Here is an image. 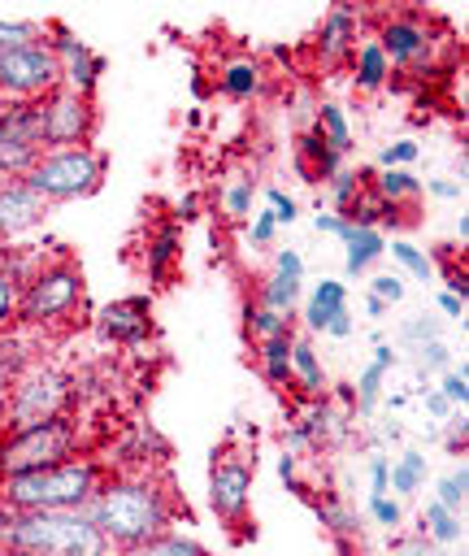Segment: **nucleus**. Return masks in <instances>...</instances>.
<instances>
[{"mask_svg":"<svg viewBox=\"0 0 469 556\" xmlns=\"http://www.w3.org/2000/svg\"><path fill=\"white\" fill-rule=\"evenodd\" d=\"M83 513L104 534L109 552L139 547L174 526V500L152 473H104Z\"/></svg>","mask_w":469,"mask_h":556,"instance_id":"1","label":"nucleus"},{"mask_svg":"<svg viewBox=\"0 0 469 556\" xmlns=\"http://www.w3.org/2000/svg\"><path fill=\"white\" fill-rule=\"evenodd\" d=\"M0 556H113L83 508H0Z\"/></svg>","mask_w":469,"mask_h":556,"instance_id":"2","label":"nucleus"},{"mask_svg":"<svg viewBox=\"0 0 469 556\" xmlns=\"http://www.w3.org/2000/svg\"><path fill=\"white\" fill-rule=\"evenodd\" d=\"M104 482V465L91 456H69L61 465L0 478V508L39 513V508H83Z\"/></svg>","mask_w":469,"mask_h":556,"instance_id":"3","label":"nucleus"},{"mask_svg":"<svg viewBox=\"0 0 469 556\" xmlns=\"http://www.w3.org/2000/svg\"><path fill=\"white\" fill-rule=\"evenodd\" d=\"M87 287H83V269L61 256L52 265H39L35 274L22 278V300H17V321L30 330H48V326H65L74 321V313L83 308Z\"/></svg>","mask_w":469,"mask_h":556,"instance_id":"4","label":"nucleus"},{"mask_svg":"<svg viewBox=\"0 0 469 556\" xmlns=\"http://www.w3.org/2000/svg\"><path fill=\"white\" fill-rule=\"evenodd\" d=\"M104 178V152L91 148V143H78V148H48L39 152V161L26 169V187L52 204V200H78V195H91Z\"/></svg>","mask_w":469,"mask_h":556,"instance_id":"5","label":"nucleus"},{"mask_svg":"<svg viewBox=\"0 0 469 556\" xmlns=\"http://www.w3.org/2000/svg\"><path fill=\"white\" fill-rule=\"evenodd\" d=\"M74 447H78V426L69 417H48V421L22 426L0 443V478L61 465L74 456Z\"/></svg>","mask_w":469,"mask_h":556,"instance_id":"6","label":"nucleus"},{"mask_svg":"<svg viewBox=\"0 0 469 556\" xmlns=\"http://www.w3.org/2000/svg\"><path fill=\"white\" fill-rule=\"evenodd\" d=\"M69 400H74V374L52 369V365H26L4 400V421L9 430H22L48 417H65Z\"/></svg>","mask_w":469,"mask_h":556,"instance_id":"7","label":"nucleus"},{"mask_svg":"<svg viewBox=\"0 0 469 556\" xmlns=\"http://www.w3.org/2000/svg\"><path fill=\"white\" fill-rule=\"evenodd\" d=\"M52 87H61V65H56L48 39H30V43L0 52V100L35 104Z\"/></svg>","mask_w":469,"mask_h":556,"instance_id":"8","label":"nucleus"},{"mask_svg":"<svg viewBox=\"0 0 469 556\" xmlns=\"http://www.w3.org/2000/svg\"><path fill=\"white\" fill-rule=\"evenodd\" d=\"M35 117H39L43 152L48 148H78L96 130V104L69 87H52L43 100H35Z\"/></svg>","mask_w":469,"mask_h":556,"instance_id":"9","label":"nucleus"},{"mask_svg":"<svg viewBox=\"0 0 469 556\" xmlns=\"http://www.w3.org/2000/svg\"><path fill=\"white\" fill-rule=\"evenodd\" d=\"M252 482H256V456L248 452H221L208 465V508L217 521L239 526L252 504Z\"/></svg>","mask_w":469,"mask_h":556,"instance_id":"10","label":"nucleus"},{"mask_svg":"<svg viewBox=\"0 0 469 556\" xmlns=\"http://www.w3.org/2000/svg\"><path fill=\"white\" fill-rule=\"evenodd\" d=\"M39 152H43V135H39L35 104L0 100V174L26 178V169L39 161Z\"/></svg>","mask_w":469,"mask_h":556,"instance_id":"11","label":"nucleus"},{"mask_svg":"<svg viewBox=\"0 0 469 556\" xmlns=\"http://www.w3.org/2000/svg\"><path fill=\"white\" fill-rule=\"evenodd\" d=\"M373 43L382 48L386 65H400V70H421L434 56V30L421 13H391L378 26Z\"/></svg>","mask_w":469,"mask_h":556,"instance_id":"12","label":"nucleus"},{"mask_svg":"<svg viewBox=\"0 0 469 556\" xmlns=\"http://www.w3.org/2000/svg\"><path fill=\"white\" fill-rule=\"evenodd\" d=\"M43 35H52L48 48H52V56L61 65V87H69V91H78V96L91 100V91H96V83L104 74V56L87 39H78L69 26H61V22L43 26Z\"/></svg>","mask_w":469,"mask_h":556,"instance_id":"13","label":"nucleus"},{"mask_svg":"<svg viewBox=\"0 0 469 556\" xmlns=\"http://www.w3.org/2000/svg\"><path fill=\"white\" fill-rule=\"evenodd\" d=\"M96 334L117 348H139L152 334V300L148 295H122L96 313Z\"/></svg>","mask_w":469,"mask_h":556,"instance_id":"14","label":"nucleus"},{"mask_svg":"<svg viewBox=\"0 0 469 556\" xmlns=\"http://www.w3.org/2000/svg\"><path fill=\"white\" fill-rule=\"evenodd\" d=\"M300 300H304V256L295 248H278L274 252V274L261 282V300L256 304L291 317Z\"/></svg>","mask_w":469,"mask_h":556,"instance_id":"15","label":"nucleus"},{"mask_svg":"<svg viewBox=\"0 0 469 556\" xmlns=\"http://www.w3.org/2000/svg\"><path fill=\"white\" fill-rule=\"evenodd\" d=\"M43 213H48V204L22 178H0V239H17Z\"/></svg>","mask_w":469,"mask_h":556,"instance_id":"16","label":"nucleus"},{"mask_svg":"<svg viewBox=\"0 0 469 556\" xmlns=\"http://www.w3.org/2000/svg\"><path fill=\"white\" fill-rule=\"evenodd\" d=\"M395 369V348L391 343H373V356H369V365L356 374V382H352V413L360 417V421H369L373 417V408H378V400H382V387H386V374Z\"/></svg>","mask_w":469,"mask_h":556,"instance_id":"17","label":"nucleus"},{"mask_svg":"<svg viewBox=\"0 0 469 556\" xmlns=\"http://www.w3.org/2000/svg\"><path fill=\"white\" fill-rule=\"evenodd\" d=\"M356 35H360V13H356L352 4H334V9L321 17V30H317V52H321V61H343V56H352Z\"/></svg>","mask_w":469,"mask_h":556,"instance_id":"18","label":"nucleus"},{"mask_svg":"<svg viewBox=\"0 0 469 556\" xmlns=\"http://www.w3.org/2000/svg\"><path fill=\"white\" fill-rule=\"evenodd\" d=\"M295 169L308 178V182H330L339 169H343V152H334L317 126H308L300 139H295Z\"/></svg>","mask_w":469,"mask_h":556,"instance_id":"19","label":"nucleus"},{"mask_svg":"<svg viewBox=\"0 0 469 556\" xmlns=\"http://www.w3.org/2000/svg\"><path fill=\"white\" fill-rule=\"evenodd\" d=\"M217 87H221V96H230V100H252V96H261V87H265V65H261L256 56H234V61H226V65L217 70Z\"/></svg>","mask_w":469,"mask_h":556,"instance_id":"20","label":"nucleus"},{"mask_svg":"<svg viewBox=\"0 0 469 556\" xmlns=\"http://www.w3.org/2000/svg\"><path fill=\"white\" fill-rule=\"evenodd\" d=\"M382 252H386V235H382V230L352 226V230L343 235V274H347V278H360Z\"/></svg>","mask_w":469,"mask_h":556,"instance_id":"21","label":"nucleus"},{"mask_svg":"<svg viewBox=\"0 0 469 556\" xmlns=\"http://www.w3.org/2000/svg\"><path fill=\"white\" fill-rule=\"evenodd\" d=\"M343 308H347V287H343L339 278H321V282L308 291V300H304V326H308V330H326L330 317L343 313Z\"/></svg>","mask_w":469,"mask_h":556,"instance_id":"22","label":"nucleus"},{"mask_svg":"<svg viewBox=\"0 0 469 556\" xmlns=\"http://www.w3.org/2000/svg\"><path fill=\"white\" fill-rule=\"evenodd\" d=\"M426 473H430L426 452L404 447V452L386 465V491H395V495H417V491L426 486Z\"/></svg>","mask_w":469,"mask_h":556,"instance_id":"23","label":"nucleus"},{"mask_svg":"<svg viewBox=\"0 0 469 556\" xmlns=\"http://www.w3.org/2000/svg\"><path fill=\"white\" fill-rule=\"evenodd\" d=\"M421 539H430L434 547H465V517L460 513H447L443 504H426L421 508Z\"/></svg>","mask_w":469,"mask_h":556,"instance_id":"24","label":"nucleus"},{"mask_svg":"<svg viewBox=\"0 0 469 556\" xmlns=\"http://www.w3.org/2000/svg\"><path fill=\"white\" fill-rule=\"evenodd\" d=\"M291 343L295 334H274V339H261V374L269 387H287L291 382Z\"/></svg>","mask_w":469,"mask_h":556,"instance_id":"25","label":"nucleus"},{"mask_svg":"<svg viewBox=\"0 0 469 556\" xmlns=\"http://www.w3.org/2000/svg\"><path fill=\"white\" fill-rule=\"evenodd\" d=\"M352 65H356V87L360 91H378L391 78V65H386V56H382V48L373 39L352 48Z\"/></svg>","mask_w":469,"mask_h":556,"instance_id":"26","label":"nucleus"},{"mask_svg":"<svg viewBox=\"0 0 469 556\" xmlns=\"http://www.w3.org/2000/svg\"><path fill=\"white\" fill-rule=\"evenodd\" d=\"M291 378H295L300 391H308V395H321V391H326V369H321V356L313 352L308 339H295V343H291Z\"/></svg>","mask_w":469,"mask_h":556,"instance_id":"27","label":"nucleus"},{"mask_svg":"<svg viewBox=\"0 0 469 556\" xmlns=\"http://www.w3.org/2000/svg\"><path fill=\"white\" fill-rule=\"evenodd\" d=\"M313 126L321 130V139L334 148V152H352V126H347V113H343V104H334V100H326V104H317V113H313Z\"/></svg>","mask_w":469,"mask_h":556,"instance_id":"28","label":"nucleus"},{"mask_svg":"<svg viewBox=\"0 0 469 556\" xmlns=\"http://www.w3.org/2000/svg\"><path fill=\"white\" fill-rule=\"evenodd\" d=\"M26 365H30V348L13 334L9 339L0 334V413H4V400H9V391H13V382L22 378Z\"/></svg>","mask_w":469,"mask_h":556,"instance_id":"29","label":"nucleus"},{"mask_svg":"<svg viewBox=\"0 0 469 556\" xmlns=\"http://www.w3.org/2000/svg\"><path fill=\"white\" fill-rule=\"evenodd\" d=\"M386 204H395L400 208V200H417L421 195V178L413 174V169H382V174H373V182H369Z\"/></svg>","mask_w":469,"mask_h":556,"instance_id":"30","label":"nucleus"},{"mask_svg":"<svg viewBox=\"0 0 469 556\" xmlns=\"http://www.w3.org/2000/svg\"><path fill=\"white\" fill-rule=\"evenodd\" d=\"M174 261H178V226H161L148 243V282H165Z\"/></svg>","mask_w":469,"mask_h":556,"instance_id":"31","label":"nucleus"},{"mask_svg":"<svg viewBox=\"0 0 469 556\" xmlns=\"http://www.w3.org/2000/svg\"><path fill=\"white\" fill-rule=\"evenodd\" d=\"M386 252H391V261H395L413 282H430V278H434V261H430L426 248H417V243H408V239H391Z\"/></svg>","mask_w":469,"mask_h":556,"instance_id":"32","label":"nucleus"},{"mask_svg":"<svg viewBox=\"0 0 469 556\" xmlns=\"http://www.w3.org/2000/svg\"><path fill=\"white\" fill-rule=\"evenodd\" d=\"M117 556H208L195 539H182V534H174V530H165V534H156V539H148V543H139V547H126V552H117Z\"/></svg>","mask_w":469,"mask_h":556,"instance_id":"33","label":"nucleus"},{"mask_svg":"<svg viewBox=\"0 0 469 556\" xmlns=\"http://www.w3.org/2000/svg\"><path fill=\"white\" fill-rule=\"evenodd\" d=\"M465 495H469V469H465V460H460V465H452V469L434 482V504H443L447 513H460V517H465Z\"/></svg>","mask_w":469,"mask_h":556,"instance_id":"34","label":"nucleus"},{"mask_svg":"<svg viewBox=\"0 0 469 556\" xmlns=\"http://www.w3.org/2000/svg\"><path fill=\"white\" fill-rule=\"evenodd\" d=\"M313 513H317V521H321L334 539H352V534H360V517H356L347 504H339V500H321V504H313Z\"/></svg>","mask_w":469,"mask_h":556,"instance_id":"35","label":"nucleus"},{"mask_svg":"<svg viewBox=\"0 0 469 556\" xmlns=\"http://www.w3.org/2000/svg\"><path fill=\"white\" fill-rule=\"evenodd\" d=\"M252 195H256V182H252V178H230V182L221 187V213H226L230 222L252 217Z\"/></svg>","mask_w":469,"mask_h":556,"instance_id":"36","label":"nucleus"},{"mask_svg":"<svg viewBox=\"0 0 469 556\" xmlns=\"http://www.w3.org/2000/svg\"><path fill=\"white\" fill-rule=\"evenodd\" d=\"M243 317H248V334H256V339H274V334L291 330V317H282V313H274L265 304H248Z\"/></svg>","mask_w":469,"mask_h":556,"instance_id":"37","label":"nucleus"},{"mask_svg":"<svg viewBox=\"0 0 469 556\" xmlns=\"http://www.w3.org/2000/svg\"><path fill=\"white\" fill-rule=\"evenodd\" d=\"M430 339H443V317H426V313H421V317H408V321L400 326V343L413 348V352H417L421 343H430Z\"/></svg>","mask_w":469,"mask_h":556,"instance_id":"38","label":"nucleus"},{"mask_svg":"<svg viewBox=\"0 0 469 556\" xmlns=\"http://www.w3.org/2000/svg\"><path fill=\"white\" fill-rule=\"evenodd\" d=\"M17 300H22V278L0 265V334L17 321Z\"/></svg>","mask_w":469,"mask_h":556,"instance_id":"39","label":"nucleus"},{"mask_svg":"<svg viewBox=\"0 0 469 556\" xmlns=\"http://www.w3.org/2000/svg\"><path fill=\"white\" fill-rule=\"evenodd\" d=\"M439 395H443L452 408H465V400H469V374H465V361L439 374Z\"/></svg>","mask_w":469,"mask_h":556,"instance_id":"40","label":"nucleus"},{"mask_svg":"<svg viewBox=\"0 0 469 556\" xmlns=\"http://www.w3.org/2000/svg\"><path fill=\"white\" fill-rule=\"evenodd\" d=\"M360 187H365V182H360V174H356V169H339V174L330 178V200H334V208H330V213H339V217H343V208L356 200V191H360Z\"/></svg>","mask_w":469,"mask_h":556,"instance_id":"41","label":"nucleus"},{"mask_svg":"<svg viewBox=\"0 0 469 556\" xmlns=\"http://www.w3.org/2000/svg\"><path fill=\"white\" fill-rule=\"evenodd\" d=\"M417 369H421V378H426V374H443V369H452V348H447L443 339L421 343V348H417Z\"/></svg>","mask_w":469,"mask_h":556,"instance_id":"42","label":"nucleus"},{"mask_svg":"<svg viewBox=\"0 0 469 556\" xmlns=\"http://www.w3.org/2000/svg\"><path fill=\"white\" fill-rule=\"evenodd\" d=\"M417 156H421L417 139H395V143H386V148L378 152V165H382V169H408Z\"/></svg>","mask_w":469,"mask_h":556,"instance_id":"43","label":"nucleus"},{"mask_svg":"<svg viewBox=\"0 0 469 556\" xmlns=\"http://www.w3.org/2000/svg\"><path fill=\"white\" fill-rule=\"evenodd\" d=\"M30 39H43L39 22H9V17H0V52H9L17 43H30Z\"/></svg>","mask_w":469,"mask_h":556,"instance_id":"44","label":"nucleus"},{"mask_svg":"<svg viewBox=\"0 0 469 556\" xmlns=\"http://www.w3.org/2000/svg\"><path fill=\"white\" fill-rule=\"evenodd\" d=\"M404 291H408V287H404V274H373L365 295H373V300H382V304L391 308V304L404 300Z\"/></svg>","mask_w":469,"mask_h":556,"instance_id":"45","label":"nucleus"},{"mask_svg":"<svg viewBox=\"0 0 469 556\" xmlns=\"http://www.w3.org/2000/svg\"><path fill=\"white\" fill-rule=\"evenodd\" d=\"M369 517H373L382 530H400L404 508H400V500H395V495H369Z\"/></svg>","mask_w":469,"mask_h":556,"instance_id":"46","label":"nucleus"},{"mask_svg":"<svg viewBox=\"0 0 469 556\" xmlns=\"http://www.w3.org/2000/svg\"><path fill=\"white\" fill-rule=\"evenodd\" d=\"M265 200H269V213H274V222H278V226H291V222L300 217L295 200H291L282 187H265Z\"/></svg>","mask_w":469,"mask_h":556,"instance_id":"47","label":"nucleus"},{"mask_svg":"<svg viewBox=\"0 0 469 556\" xmlns=\"http://www.w3.org/2000/svg\"><path fill=\"white\" fill-rule=\"evenodd\" d=\"M274 235H278V222H274V213H269V208L252 213V226H248V243H252V248H269V243H274Z\"/></svg>","mask_w":469,"mask_h":556,"instance_id":"48","label":"nucleus"},{"mask_svg":"<svg viewBox=\"0 0 469 556\" xmlns=\"http://www.w3.org/2000/svg\"><path fill=\"white\" fill-rule=\"evenodd\" d=\"M295 460H300V456H291V452H282V456H278V478H282V486H287L291 495H300V500H308V486L300 482V473H295Z\"/></svg>","mask_w":469,"mask_h":556,"instance_id":"49","label":"nucleus"},{"mask_svg":"<svg viewBox=\"0 0 469 556\" xmlns=\"http://www.w3.org/2000/svg\"><path fill=\"white\" fill-rule=\"evenodd\" d=\"M426 191L434 200H460L465 195V178H426Z\"/></svg>","mask_w":469,"mask_h":556,"instance_id":"50","label":"nucleus"},{"mask_svg":"<svg viewBox=\"0 0 469 556\" xmlns=\"http://www.w3.org/2000/svg\"><path fill=\"white\" fill-rule=\"evenodd\" d=\"M421 404H426V413H430L434 421H447V417L456 413V408H452V404L439 395V387H421Z\"/></svg>","mask_w":469,"mask_h":556,"instance_id":"51","label":"nucleus"},{"mask_svg":"<svg viewBox=\"0 0 469 556\" xmlns=\"http://www.w3.org/2000/svg\"><path fill=\"white\" fill-rule=\"evenodd\" d=\"M386 465H391V460L378 456V452L365 460V469H369V495H386Z\"/></svg>","mask_w":469,"mask_h":556,"instance_id":"52","label":"nucleus"},{"mask_svg":"<svg viewBox=\"0 0 469 556\" xmlns=\"http://www.w3.org/2000/svg\"><path fill=\"white\" fill-rule=\"evenodd\" d=\"M313 226H317V235H339V239L352 230V226H347L339 213H317V217H313Z\"/></svg>","mask_w":469,"mask_h":556,"instance_id":"53","label":"nucleus"},{"mask_svg":"<svg viewBox=\"0 0 469 556\" xmlns=\"http://www.w3.org/2000/svg\"><path fill=\"white\" fill-rule=\"evenodd\" d=\"M352 330H356V317L343 308V313H334V317H330V326H326L321 334H330V339H352Z\"/></svg>","mask_w":469,"mask_h":556,"instance_id":"54","label":"nucleus"},{"mask_svg":"<svg viewBox=\"0 0 469 556\" xmlns=\"http://www.w3.org/2000/svg\"><path fill=\"white\" fill-rule=\"evenodd\" d=\"M439 313H443V317H465V300H456L452 291H443V295H439Z\"/></svg>","mask_w":469,"mask_h":556,"instance_id":"55","label":"nucleus"},{"mask_svg":"<svg viewBox=\"0 0 469 556\" xmlns=\"http://www.w3.org/2000/svg\"><path fill=\"white\" fill-rule=\"evenodd\" d=\"M195 208H200V195H195V191H187V195L178 200V217H182V222H191V217H195Z\"/></svg>","mask_w":469,"mask_h":556,"instance_id":"56","label":"nucleus"},{"mask_svg":"<svg viewBox=\"0 0 469 556\" xmlns=\"http://www.w3.org/2000/svg\"><path fill=\"white\" fill-rule=\"evenodd\" d=\"M378 439H386V443H400V439H404V426H400L395 417H386V421H382V430H378Z\"/></svg>","mask_w":469,"mask_h":556,"instance_id":"57","label":"nucleus"},{"mask_svg":"<svg viewBox=\"0 0 469 556\" xmlns=\"http://www.w3.org/2000/svg\"><path fill=\"white\" fill-rule=\"evenodd\" d=\"M365 313H369L373 321H382V317H386V304H382V300H373V295H365Z\"/></svg>","mask_w":469,"mask_h":556,"instance_id":"58","label":"nucleus"},{"mask_svg":"<svg viewBox=\"0 0 469 556\" xmlns=\"http://www.w3.org/2000/svg\"><path fill=\"white\" fill-rule=\"evenodd\" d=\"M439 556H465V547H460V552H456V547H447V552H439Z\"/></svg>","mask_w":469,"mask_h":556,"instance_id":"59","label":"nucleus"}]
</instances>
